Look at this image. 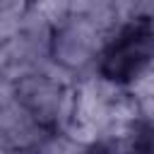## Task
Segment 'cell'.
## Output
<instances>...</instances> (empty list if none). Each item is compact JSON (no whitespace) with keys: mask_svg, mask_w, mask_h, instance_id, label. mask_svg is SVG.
Wrapping results in <instances>:
<instances>
[{"mask_svg":"<svg viewBox=\"0 0 154 154\" xmlns=\"http://www.w3.org/2000/svg\"><path fill=\"white\" fill-rule=\"evenodd\" d=\"M154 60V24L137 19L123 26L101 51L99 72L103 79L128 84Z\"/></svg>","mask_w":154,"mask_h":154,"instance_id":"cell-1","label":"cell"},{"mask_svg":"<svg viewBox=\"0 0 154 154\" xmlns=\"http://www.w3.org/2000/svg\"><path fill=\"white\" fill-rule=\"evenodd\" d=\"M128 154H154V128H144L135 135Z\"/></svg>","mask_w":154,"mask_h":154,"instance_id":"cell-2","label":"cell"}]
</instances>
